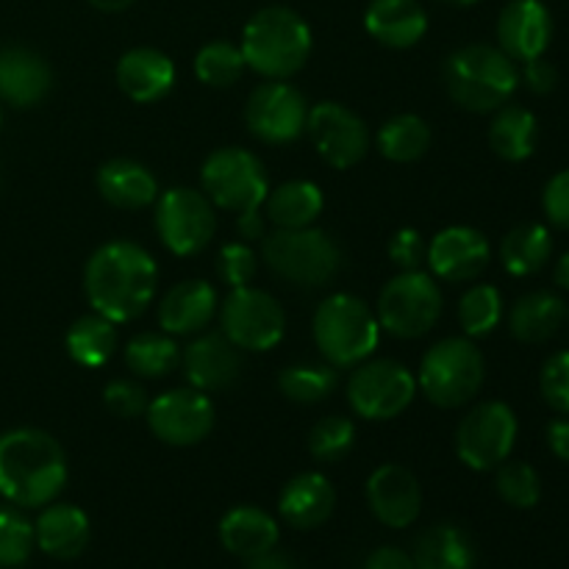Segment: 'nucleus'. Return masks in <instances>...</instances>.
<instances>
[{
    "instance_id": "nucleus-1",
    "label": "nucleus",
    "mask_w": 569,
    "mask_h": 569,
    "mask_svg": "<svg viewBox=\"0 0 569 569\" xmlns=\"http://www.w3.org/2000/svg\"><path fill=\"white\" fill-rule=\"evenodd\" d=\"M156 283L159 267L153 256L128 239L100 244L83 270V292L89 306L114 326L144 315L156 295Z\"/></svg>"
},
{
    "instance_id": "nucleus-2",
    "label": "nucleus",
    "mask_w": 569,
    "mask_h": 569,
    "mask_svg": "<svg viewBox=\"0 0 569 569\" xmlns=\"http://www.w3.org/2000/svg\"><path fill=\"white\" fill-rule=\"evenodd\" d=\"M67 487L61 445L39 428L0 433V498L20 509L53 503Z\"/></svg>"
},
{
    "instance_id": "nucleus-3",
    "label": "nucleus",
    "mask_w": 569,
    "mask_h": 569,
    "mask_svg": "<svg viewBox=\"0 0 569 569\" xmlns=\"http://www.w3.org/2000/svg\"><path fill=\"white\" fill-rule=\"evenodd\" d=\"M244 64L267 81H287L306 67L311 56V28L287 6L256 11L242 31Z\"/></svg>"
},
{
    "instance_id": "nucleus-4",
    "label": "nucleus",
    "mask_w": 569,
    "mask_h": 569,
    "mask_svg": "<svg viewBox=\"0 0 569 569\" xmlns=\"http://www.w3.org/2000/svg\"><path fill=\"white\" fill-rule=\"evenodd\" d=\"M442 78L453 103L483 114L509 103L520 83V70L495 44H465L448 56Z\"/></svg>"
},
{
    "instance_id": "nucleus-5",
    "label": "nucleus",
    "mask_w": 569,
    "mask_h": 569,
    "mask_svg": "<svg viewBox=\"0 0 569 569\" xmlns=\"http://www.w3.org/2000/svg\"><path fill=\"white\" fill-rule=\"evenodd\" d=\"M315 342L333 367H356L372 356L381 342L376 311L356 295H331L315 311Z\"/></svg>"
},
{
    "instance_id": "nucleus-6",
    "label": "nucleus",
    "mask_w": 569,
    "mask_h": 569,
    "mask_svg": "<svg viewBox=\"0 0 569 569\" xmlns=\"http://www.w3.org/2000/svg\"><path fill=\"white\" fill-rule=\"evenodd\" d=\"M264 264L295 287L317 289L342 270V250L320 228H276L264 237Z\"/></svg>"
},
{
    "instance_id": "nucleus-7",
    "label": "nucleus",
    "mask_w": 569,
    "mask_h": 569,
    "mask_svg": "<svg viewBox=\"0 0 569 569\" xmlns=\"http://www.w3.org/2000/svg\"><path fill=\"white\" fill-rule=\"evenodd\" d=\"M483 376H487V365L472 339L448 337L422 356L417 383L433 406L459 409L481 392Z\"/></svg>"
},
{
    "instance_id": "nucleus-8",
    "label": "nucleus",
    "mask_w": 569,
    "mask_h": 569,
    "mask_svg": "<svg viewBox=\"0 0 569 569\" xmlns=\"http://www.w3.org/2000/svg\"><path fill=\"white\" fill-rule=\"evenodd\" d=\"M200 183L203 194L217 209L233 214L261 209L270 192L261 159L242 148L214 150L200 170Z\"/></svg>"
},
{
    "instance_id": "nucleus-9",
    "label": "nucleus",
    "mask_w": 569,
    "mask_h": 569,
    "mask_svg": "<svg viewBox=\"0 0 569 569\" xmlns=\"http://www.w3.org/2000/svg\"><path fill=\"white\" fill-rule=\"evenodd\" d=\"M442 315V292L433 276L409 270L395 276L378 295V322L381 331L398 339H417L431 331Z\"/></svg>"
},
{
    "instance_id": "nucleus-10",
    "label": "nucleus",
    "mask_w": 569,
    "mask_h": 569,
    "mask_svg": "<svg viewBox=\"0 0 569 569\" xmlns=\"http://www.w3.org/2000/svg\"><path fill=\"white\" fill-rule=\"evenodd\" d=\"M417 378L409 367L392 359H372L356 365L348 381V403L365 420H395L411 406Z\"/></svg>"
},
{
    "instance_id": "nucleus-11",
    "label": "nucleus",
    "mask_w": 569,
    "mask_h": 569,
    "mask_svg": "<svg viewBox=\"0 0 569 569\" xmlns=\"http://www.w3.org/2000/svg\"><path fill=\"white\" fill-rule=\"evenodd\" d=\"M517 417L500 400L478 403L456 428V453L476 472L498 470L517 442Z\"/></svg>"
},
{
    "instance_id": "nucleus-12",
    "label": "nucleus",
    "mask_w": 569,
    "mask_h": 569,
    "mask_svg": "<svg viewBox=\"0 0 569 569\" xmlns=\"http://www.w3.org/2000/svg\"><path fill=\"white\" fill-rule=\"evenodd\" d=\"M214 203L189 187L167 189L156 198V233L176 256H194L214 239Z\"/></svg>"
},
{
    "instance_id": "nucleus-13",
    "label": "nucleus",
    "mask_w": 569,
    "mask_h": 569,
    "mask_svg": "<svg viewBox=\"0 0 569 569\" xmlns=\"http://www.w3.org/2000/svg\"><path fill=\"white\" fill-rule=\"evenodd\" d=\"M222 333L237 345L239 350L264 353L283 339L287 317L281 303L270 292L253 287L231 289L220 309Z\"/></svg>"
},
{
    "instance_id": "nucleus-14",
    "label": "nucleus",
    "mask_w": 569,
    "mask_h": 569,
    "mask_svg": "<svg viewBox=\"0 0 569 569\" xmlns=\"http://www.w3.org/2000/svg\"><path fill=\"white\" fill-rule=\"evenodd\" d=\"M309 103L303 92L287 81H267L250 92L244 103V122L250 133L267 144H289L303 137Z\"/></svg>"
},
{
    "instance_id": "nucleus-15",
    "label": "nucleus",
    "mask_w": 569,
    "mask_h": 569,
    "mask_svg": "<svg viewBox=\"0 0 569 569\" xmlns=\"http://www.w3.org/2000/svg\"><path fill=\"white\" fill-rule=\"evenodd\" d=\"M144 417L156 439L172 448H189L203 442L214 428V403L194 387L170 389L150 400Z\"/></svg>"
},
{
    "instance_id": "nucleus-16",
    "label": "nucleus",
    "mask_w": 569,
    "mask_h": 569,
    "mask_svg": "<svg viewBox=\"0 0 569 569\" xmlns=\"http://www.w3.org/2000/svg\"><path fill=\"white\" fill-rule=\"evenodd\" d=\"M306 133L315 142L317 153L337 170L359 164L370 150V131L356 111L342 103H317L309 109Z\"/></svg>"
},
{
    "instance_id": "nucleus-17",
    "label": "nucleus",
    "mask_w": 569,
    "mask_h": 569,
    "mask_svg": "<svg viewBox=\"0 0 569 569\" xmlns=\"http://www.w3.org/2000/svg\"><path fill=\"white\" fill-rule=\"evenodd\" d=\"M492 250L487 237L470 226H450L439 231L428 244V267L431 276L448 283L476 281L489 267Z\"/></svg>"
},
{
    "instance_id": "nucleus-18",
    "label": "nucleus",
    "mask_w": 569,
    "mask_h": 569,
    "mask_svg": "<svg viewBox=\"0 0 569 569\" xmlns=\"http://www.w3.org/2000/svg\"><path fill=\"white\" fill-rule=\"evenodd\" d=\"M367 506L387 528H409L422 511V487L403 465H381L367 478Z\"/></svg>"
},
{
    "instance_id": "nucleus-19",
    "label": "nucleus",
    "mask_w": 569,
    "mask_h": 569,
    "mask_svg": "<svg viewBox=\"0 0 569 569\" xmlns=\"http://www.w3.org/2000/svg\"><path fill=\"white\" fill-rule=\"evenodd\" d=\"M553 39V17L542 0H511L498 17V48L515 61L545 56Z\"/></svg>"
},
{
    "instance_id": "nucleus-20",
    "label": "nucleus",
    "mask_w": 569,
    "mask_h": 569,
    "mask_svg": "<svg viewBox=\"0 0 569 569\" xmlns=\"http://www.w3.org/2000/svg\"><path fill=\"white\" fill-rule=\"evenodd\" d=\"M53 87L48 61L22 44L0 48V100L14 109H31L42 103Z\"/></svg>"
},
{
    "instance_id": "nucleus-21",
    "label": "nucleus",
    "mask_w": 569,
    "mask_h": 569,
    "mask_svg": "<svg viewBox=\"0 0 569 569\" xmlns=\"http://www.w3.org/2000/svg\"><path fill=\"white\" fill-rule=\"evenodd\" d=\"M183 372L200 392H220L239 378L242 356L226 333H203L183 350Z\"/></svg>"
},
{
    "instance_id": "nucleus-22",
    "label": "nucleus",
    "mask_w": 569,
    "mask_h": 569,
    "mask_svg": "<svg viewBox=\"0 0 569 569\" xmlns=\"http://www.w3.org/2000/svg\"><path fill=\"white\" fill-rule=\"evenodd\" d=\"M117 87L133 103H156L176 87V64L156 48H133L117 61Z\"/></svg>"
},
{
    "instance_id": "nucleus-23",
    "label": "nucleus",
    "mask_w": 569,
    "mask_h": 569,
    "mask_svg": "<svg viewBox=\"0 0 569 569\" xmlns=\"http://www.w3.org/2000/svg\"><path fill=\"white\" fill-rule=\"evenodd\" d=\"M89 517L87 511L72 503H48L42 515L33 522L37 548L56 561H72L87 550L89 545Z\"/></svg>"
},
{
    "instance_id": "nucleus-24",
    "label": "nucleus",
    "mask_w": 569,
    "mask_h": 569,
    "mask_svg": "<svg viewBox=\"0 0 569 569\" xmlns=\"http://www.w3.org/2000/svg\"><path fill=\"white\" fill-rule=\"evenodd\" d=\"M333 506H337V492L322 472H300L283 487L278 498L283 522L298 531H315L322 522L331 520Z\"/></svg>"
},
{
    "instance_id": "nucleus-25",
    "label": "nucleus",
    "mask_w": 569,
    "mask_h": 569,
    "mask_svg": "<svg viewBox=\"0 0 569 569\" xmlns=\"http://www.w3.org/2000/svg\"><path fill=\"white\" fill-rule=\"evenodd\" d=\"M365 28L376 42L406 50L428 33V14L417 0H372L365 11Z\"/></svg>"
},
{
    "instance_id": "nucleus-26",
    "label": "nucleus",
    "mask_w": 569,
    "mask_h": 569,
    "mask_svg": "<svg viewBox=\"0 0 569 569\" xmlns=\"http://www.w3.org/2000/svg\"><path fill=\"white\" fill-rule=\"evenodd\" d=\"M217 315V292L209 281H181L159 306V326L170 337H189L209 328Z\"/></svg>"
},
{
    "instance_id": "nucleus-27",
    "label": "nucleus",
    "mask_w": 569,
    "mask_h": 569,
    "mask_svg": "<svg viewBox=\"0 0 569 569\" xmlns=\"http://www.w3.org/2000/svg\"><path fill=\"white\" fill-rule=\"evenodd\" d=\"M217 533H220L222 548L244 561L278 548V537H281L276 517L256 506H237V509L226 511Z\"/></svg>"
},
{
    "instance_id": "nucleus-28",
    "label": "nucleus",
    "mask_w": 569,
    "mask_h": 569,
    "mask_svg": "<svg viewBox=\"0 0 569 569\" xmlns=\"http://www.w3.org/2000/svg\"><path fill=\"white\" fill-rule=\"evenodd\" d=\"M98 192L106 203L117 209H148L159 198V183L153 172L131 159H111L98 170Z\"/></svg>"
},
{
    "instance_id": "nucleus-29",
    "label": "nucleus",
    "mask_w": 569,
    "mask_h": 569,
    "mask_svg": "<svg viewBox=\"0 0 569 569\" xmlns=\"http://www.w3.org/2000/svg\"><path fill=\"white\" fill-rule=\"evenodd\" d=\"M567 303L553 292H528L511 306L509 311V328L520 342L526 345H542L559 333L565 326Z\"/></svg>"
},
{
    "instance_id": "nucleus-30",
    "label": "nucleus",
    "mask_w": 569,
    "mask_h": 569,
    "mask_svg": "<svg viewBox=\"0 0 569 569\" xmlns=\"http://www.w3.org/2000/svg\"><path fill=\"white\" fill-rule=\"evenodd\" d=\"M415 569H476V548L459 526H431L415 545Z\"/></svg>"
},
{
    "instance_id": "nucleus-31",
    "label": "nucleus",
    "mask_w": 569,
    "mask_h": 569,
    "mask_svg": "<svg viewBox=\"0 0 569 569\" xmlns=\"http://www.w3.org/2000/svg\"><path fill=\"white\" fill-rule=\"evenodd\" d=\"M322 189L311 181H287L267 192L264 217L276 228H309L322 214Z\"/></svg>"
},
{
    "instance_id": "nucleus-32",
    "label": "nucleus",
    "mask_w": 569,
    "mask_h": 569,
    "mask_svg": "<svg viewBox=\"0 0 569 569\" xmlns=\"http://www.w3.org/2000/svg\"><path fill=\"white\" fill-rule=\"evenodd\" d=\"M539 122L528 109L515 103H506L495 111V120L489 126V148L503 161H526L537 150Z\"/></svg>"
},
{
    "instance_id": "nucleus-33",
    "label": "nucleus",
    "mask_w": 569,
    "mask_h": 569,
    "mask_svg": "<svg viewBox=\"0 0 569 569\" xmlns=\"http://www.w3.org/2000/svg\"><path fill=\"white\" fill-rule=\"evenodd\" d=\"M550 256H553V237L539 222H522V226L511 228L500 242V261H503L506 272L517 278L539 272L548 264Z\"/></svg>"
},
{
    "instance_id": "nucleus-34",
    "label": "nucleus",
    "mask_w": 569,
    "mask_h": 569,
    "mask_svg": "<svg viewBox=\"0 0 569 569\" xmlns=\"http://www.w3.org/2000/svg\"><path fill=\"white\" fill-rule=\"evenodd\" d=\"M67 353L76 365L87 367V370H98L106 361L114 356L117 350V328L114 322L106 320L103 315H87L78 317L67 331Z\"/></svg>"
},
{
    "instance_id": "nucleus-35",
    "label": "nucleus",
    "mask_w": 569,
    "mask_h": 569,
    "mask_svg": "<svg viewBox=\"0 0 569 569\" xmlns=\"http://www.w3.org/2000/svg\"><path fill=\"white\" fill-rule=\"evenodd\" d=\"M431 148V128L417 114H398L378 131V150L395 164H411Z\"/></svg>"
},
{
    "instance_id": "nucleus-36",
    "label": "nucleus",
    "mask_w": 569,
    "mask_h": 569,
    "mask_svg": "<svg viewBox=\"0 0 569 569\" xmlns=\"http://www.w3.org/2000/svg\"><path fill=\"white\" fill-rule=\"evenodd\" d=\"M181 361V348L170 333H137L126 345V365L139 378H164Z\"/></svg>"
},
{
    "instance_id": "nucleus-37",
    "label": "nucleus",
    "mask_w": 569,
    "mask_h": 569,
    "mask_svg": "<svg viewBox=\"0 0 569 569\" xmlns=\"http://www.w3.org/2000/svg\"><path fill=\"white\" fill-rule=\"evenodd\" d=\"M503 320V298L492 283H476L459 300V322L470 339L489 337Z\"/></svg>"
},
{
    "instance_id": "nucleus-38",
    "label": "nucleus",
    "mask_w": 569,
    "mask_h": 569,
    "mask_svg": "<svg viewBox=\"0 0 569 569\" xmlns=\"http://www.w3.org/2000/svg\"><path fill=\"white\" fill-rule=\"evenodd\" d=\"M244 56L239 44L226 42V39H214V42L203 44L194 56V72L206 87L228 89L242 78L244 72Z\"/></svg>"
},
{
    "instance_id": "nucleus-39",
    "label": "nucleus",
    "mask_w": 569,
    "mask_h": 569,
    "mask_svg": "<svg viewBox=\"0 0 569 569\" xmlns=\"http://www.w3.org/2000/svg\"><path fill=\"white\" fill-rule=\"evenodd\" d=\"M283 398L300 406H315L337 389V372L320 365H292L278 376Z\"/></svg>"
},
{
    "instance_id": "nucleus-40",
    "label": "nucleus",
    "mask_w": 569,
    "mask_h": 569,
    "mask_svg": "<svg viewBox=\"0 0 569 569\" xmlns=\"http://www.w3.org/2000/svg\"><path fill=\"white\" fill-rule=\"evenodd\" d=\"M495 489H498L500 500L509 503L511 509H533L542 500V481L539 472L526 461H509L498 467V478H495Z\"/></svg>"
},
{
    "instance_id": "nucleus-41",
    "label": "nucleus",
    "mask_w": 569,
    "mask_h": 569,
    "mask_svg": "<svg viewBox=\"0 0 569 569\" xmlns=\"http://www.w3.org/2000/svg\"><path fill=\"white\" fill-rule=\"evenodd\" d=\"M356 445V426L348 417H322L309 433V453L322 465H337L353 450Z\"/></svg>"
},
{
    "instance_id": "nucleus-42",
    "label": "nucleus",
    "mask_w": 569,
    "mask_h": 569,
    "mask_svg": "<svg viewBox=\"0 0 569 569\" xmlns=\"http://www.w3.org/2000/svg\"><path fill=\"white\" fill-rule=\"evenodd\" d=\"M37 548L33 526L14 509H0V569H17Z\"/></svg>"
},
{
    "instance_id": "nucleus-43",
    "label": "nucleus",
    "mask_w": 569,
    "mask_h": 569,
    "mask_svg": "<svg viewBox=\"0 0 569 569\" xmlns=\"http://www.w3.org/2000/svg\"><path fill=\"white\" fill-rule=\"evenodd\" d=\"M214 270L222 283H228L231 289H239L250 287V281L256 278V270H259V261H256L253 248L248 242H228L217 253Z\"/></svg>"
},
{
    "instance_id": "nucleus-44",
    "label": "nucleus",
    "mask_w": 569,
    "mask_h": 569,
    "mask_svg": "<svg viewBox=\"0 0 569 569\" xmlns=\"http://www.w3.org/2000/svg\"><path fill=\"white\" fill-rule=\"evenodd\" d=\"M539 389L542 398L556 415L569 417V350L550 356L539 376Z\"/></svg>"
},
{
    "instance_id": "nucleus-45",
    "label": "nucleus",
    "mask_w": 569,
    "mask_h": 569,
    "mask_svg": "<svg viewBox=\"0 0 569 569\" xmlns=\"http://www.w3.org/2000/svg\"><path fill=\"white\" fill-rule=\"evenodd\" d=\"M103 403L120 420H133V417H142L148 411V392H144L139 383L126 381V378H117V381L106 383L103 389Z\"/></svg>"
},
{
    "instance_id": "nucleus-46",
    "label": "nucleus",
    "mask_w": 569,
    "mask_h": 569,
    "mask_svg": "<svg viewBox=\"0 0 569 569\" xmlns=\"http://www.w3.org/2000/svg\"><path fill=\"white\" fill-rule=\"evenodd\" d=\"M387 250H389V261H392L400 272L420 270L422 261H426L428 256V244L417 228H400V231H395L392 239H389Z\"/></svg>"
},
{
    "instance_id": "nucleus-47",
    "label": "nucleus",
    "mask_w": 569,
    "mask_h": 569,
    "mask_svg": "<svg viewBox=\"0 0 569 569\" xmlns=\"http://www.w3.org/2000/svg\"><path fill=\"white\" fill-rule=\"evenodd\" d=\"M542 209L548 220L561 231H569V170L556 172L542 194Z\"/></svg>"
},
{
    "instance_id": "nucleus-48",
    "label": "nucleus",
    "mask_w": 569,
    "mask_h": 569,
    "mask_svg": "<svg viewBox=\"0 0 569 569\" xmlns=\"http://www.w3.org/2000/svg\"><path fill=\"white\" fill-rule=\"evenodd\" d=\"M520 78L533 94H550L556 89V83H559V70L545 56H539V59L522 61Z\"/></svg>"
},
{
    "instance_id": "nucleus-49",
    "label": "nucleus",
    "mask_w": 569,
    "mask_h": 569,
    "mask_svg": "<svg viewBox=\"0 0 569 569\" xmlns=\"http://www.w3.org/2000/svg\"><path fill=\"white\" fill-rule=\"evenodd\" d=\"M365 569H415V559L400 548H378L372 550Z\"/></svg>"
},
{
    "instance_id": "nucleus-50",
    "label": "nucleus",
    "mask_w": 569,
    "mask_h": 569,
    "mask_svg": "<svg viewBox=\"0 0 569 569\" xmlns=\"http://www.w3.org/2000/svg\"><path fill=\"white\" fill-rule=\"evenodd\" d=\"M237 231L242 242H259L267 237V217L261 214V209L242 211V214H237Z\"/></svg>"
},
{
    "instance_id": "nucleus-51",
    "label": "nucleus",
    "mask_w": 569,
    "mask_h": 569,
    "mask_svg": "<svg viewBox=\"0 0 569 569\" xmlns=\"http://www.w3.org/2000/svg\"><path fill=\"white\" fill-rule=\"evenodd\" d=\"M548 448L559 461H569V420L565 417L548 426Z\"/></svg>"
},
{
    "instance_id": "nucleus-52",
    "label": "nucleus",
    "mask_w": 569,
    "mask_h": 569,
    "mask_svg": "<svg viewBox=\"0 0 569 569\" xmlns=\"http://www.w3.org/2000/svg\"><path fill=\"white\" fill-rule=\"evenodd\" d=\"M244 569H298L292 561V556L281 553V550H267V553L256 556V559H248V567Z\"/></svg>"
},
{
    "instance_id": "nucleus-53",
    "label": "nucleus",
    "mask_w": 569,
    "mask_h": 569,
    "mask_svg": "<svg viewBox=\"0 0 569 569\" xmlns=\"http://www.w3.org/2000/svg\"><path fill=\"white\" fill-rule=\"evenodd\" d=\"M98 11H109V14H117V11H126L133 0H89Z\"/></svg>"
},
{
    "instance_id": "nucleus-54",
    "label": "nucleus",
    "mask_w": 569,
    "mask_h": 569,
    "mask_svg": "<svg viewBox=\"0 0 569 569\" xmlns=\"http://www.w3.org/2000/svg\"><path fill=\"white\" fill-rule=\"evenodd\" d=\"M556 283H559L561 289H567L569 292V248L561 253L559 264H556Z\"/></svg>"
},
{
    "instance_id": "nucleus-55",
    "label": "nucleus",
    "mask_w": 569,
    "mask_h": 569,
    "mask_svg": "<svg viewBox=\"0 0 569 569\" xmlns=\"http://www.w3.org/2000/svg\"><path fill=\"white\" fill-rule=\"evenodd\" d=\"M439 3H448V6H472L478 0H439Z\"/></svg>"
},
{
    "instance_id": "nucleus-56",
    "label": "nucleus",
    "mask_w": 569,
    "mask_h": 569,
    "mask_svg": "<svg viewBox=\"0 0 569 569\" xmlns=\"http://www.w3.org/2000/svg\"><path fill=\"white\" fill-rule=\"evenodd\" d=\"M565 322H569V306H567V315H565Z\"/></svg>"
},
{
    "instance_id": "nucleus-57",
    "label": "nucleus",
    "mask_w": 569,
    "mask_h": 569,
    "mask_svg": "<svg viewBox=\"0 0 569 569\" xmlns=\"http://www.w3.org/2000/svg\"><path fill=\"white\" fill-rule=\"evenodd\" d=\"M0 120H3V117H0Z\"/></svg>"
}]
</instances>
